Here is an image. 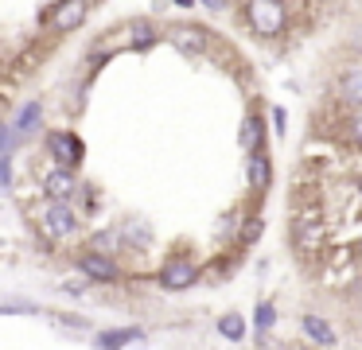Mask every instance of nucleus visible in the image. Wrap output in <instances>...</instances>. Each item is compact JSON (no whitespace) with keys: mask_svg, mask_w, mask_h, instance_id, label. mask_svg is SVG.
<instances>
[{"mask_svg":"<svg viewBox=\"0 0 362 350\" xmlns=\"http://www.w3.org/2000/svg\"><path fill=\"white\" fill-rule=\"evenodd\" d=\"M12 191V156H0V194Z\"/></svg>","mask_w":362,"mask_h":350,"instance_id":"23","label":"nucleus"},{"mask_svg":"<svg viewBox=\"0 0 362 350\" xmlns=\"http://www.w3.org/2000/svg\"><path fill=\"white\" fill-rule=\"evenodd\" d=\"M242 23L257 39H281L288 31V4L284 0H242Z\"/></svg>","mask_w":362,"mask_h":350,"instance_id":"1","label":"nucleus"},{"mask_svg":"<svg viewBox=\"0 0 362 350\" xmlns=\"http://www.w3.org/2000/svg\"><path fill=\"white\" fill-rule=\"evenodd\" d=\"M78 269H82V276L98 280V284H117L121 280V264L110 253H94V249H86L78 257Z\"/></svg>","mask_w":362,"mask_h":350,"instance_id":"9","label":"nucleus"},{"mask_svg":"<svg viewBox=\"0 0 362 350\" xmlns=\"http://www.w3.org/2000/svg\"><path fill=\"white\" fill-rule=\"evenodd\" d=\"M20 144H24V140L16 136V129H12V124H0V156H12Z\"/></svg>","mask_w":362,"mask_h":350,"instance_id":"20","label":"nucleus"},{"mask_svg":"<svg viewBox=\"0 0 362 350\" xmlns=\"http://www.w3.org/2000/svg\"><path fill=\"white\" fill-rule=\"evenodd\" d=\"M199 4H203L206 12H222V8H226V0H199Z\"/></svg>","mask_w":362,"mask_h":350,"instance_id":"25","label":"nucleus"},{"mask_svg":"<svg viewBox=\"0 0 362 350\" xmlns=\"http://www.w3.org/2000/svg\"><path fill=\"white\" fill-rule=\"evenodd\" d=\"M273 319H276L273 303H257V315H253V323H257V331H269V327H273Z\"/></svg>","mask_w":362,"mask_h":350,"instance_id":"22","label":"nucleus"},{"mask_svg":"<svg viewBox=\"0 0 362 350\" xmlns=\"http://www.w3.org/2000/svg\"><path fill=\"white\" fill-rule=\"evenodd\" d=\"M245 179H250L253 191H269V183H273V163H269L265 148H253L250 152V160H245Z\"/></svg>","mask_w":362,"mask_h":350,"instance_id":"11","label":"nucleus"},{"mask_svg":"<svg viewBox=\"0 0 362 350\" xmlns=\"http://www.w3.org/2000/svg\"><path fill=\"white\" fill-rule=\"evenodd\" d=\"M156 39H160V31L152 28V20H144V16H141V20L125 23V28H121L117 35L110 39L105 54H110V51H117V47H129V51H144V47H152ZM105 54H102V59H105Z\"/></svg>","mask_w":362,"mask_h":350,"instance_id":"6","label":"nucleus"},{"mask_svg":"<svg viewBox=\"0 0 362 350\" xmlns=\"http://www.w3.org/2000/svg\"><path fill=\"white\" fill-rule=\"evenodd\" d=\"M261 230H265V226H261V218H242V238H238V245H253V241L261 238Z\"/></svg>","mask_w":362,"mask_h":350,"instance_id":"19","label":"nucleus"},{"mask_svg":"<svg viewBox=\"0 0 362 350\" xmlns=\"http://www.w3.org/2000/svg\"><path fill=\"white\" fill-rule=\"evenodd\" d=\"M121 241H133V249H148L152 245V226L144 222V218H133V222H125L117 230Z\"/></svg>","mask_w":362,"mask_h":350,"instance_id":"16","label":"nucleus"},{"mask_svg":"<svg viewBox=\"0 0 362 350\" xmlns=\"http://www.w3.org/2000/svg\"><path fill=\"white\" fill-rule=\"evenodd\" d=\"M175 4H195V0H175Z\"/></svg>","mask_w":362,"mask_h":350,"instance_id":"26","label":"nucleus"},{"mask_svg":"<svg viewBox=\"0 0 362 350\" xmlns=\"http://www.w3.org/2000/svg\"><path fill=\"white\" fill-rule=\"evenodd\" d=\"M35 218H40L43 238H51V241H66L78 233V210H74V202H51L47 199V206Z\"/></svg>","mask_w":362,"mask_h":350,"instance_id":"3","label":"nucleus"},{"mask_svg":"<svg viewBox=\"0 0 362 350\" xmlns=\"http://www.w3.org/2000/svg\"><path fill=\"white\" fill-rule=\"evenodd\" d=\"M339 98H343V105L362 109V66H351L339 74Z\"/></svg>","mask_w":362,"mask_h":350,"instance_id":"13","label":"nucleus"},{"mask_svg":"<svg viewBox=\"0 0 362 350\" xmlns=\"http://www.w3.org/2000/svg\"><path fill=\"white\" fill-rule=\"evenodd\" d=\"M323 241V218L320 210H308V214H296L292 218V245L300 253H315Z\"/></svg>","mask_w":362,"mask_h":350,"instance_id":"8","label":"nucleus"},{"mask_svg":"<svg viewBox=\"0 0 362 350\" xmlns=\"http://www.w3.org/2000/svg\"><path fill=\"white\" fill-rule=\"evenodd\" d=\"M40 187L51 202H74V194H78V175H74L71 168H51Z\"/></svg>","mask_w":362,"mask_h":350,"instance_id":"10","label":"nucleus"},{"mask_svg":"<svg viewBox=\"0 0 362 350\" xmlns=\"http://www.w3.org/2000/svg\"><path fill=\"white\" fill-rule=\"evenodd\" d=\"M144 339V331H136V327H117V331H98V350H121L125 342H136Z\"/></svg>","mask_w":362,"mask_h":350,"instance_id":"15","label":"nucleus"},{"mask_svg":"<svg viewBox=\"0 0 362 350\" xmlns=\"http://www.w3.org/2000/svg\"><path fill=\"white\" fill-rule=\"evenodd\" d=\"M300 327H304V339L308 342H315V346H335V327H331L327 319L304 315V319H300Z\"/></svg>","mask_w":362,"mask_h":350,"instance_id":"14","label":"nucleus"},{"mask_svg":"<svg viewBox=\"0 0 362 350\" xmlns=\"http://www.w3.org/2000/svg\"><path fill=\"white\" fill-rule=\"evenodd\" d=\"M238 140H242V148H245V152H253V148H261V140H265V121H261L257 113H253V117H245V124H242V136H238Z\"/></svg>","mask_w":362,"mask_h":350,"instance_id":"17","label":"nucleus"},{"mask_svg":"<svg viewBox=\"0 0 362 350\" xmlns=\"http://www.w3.org/2000/svg\"><path fill=\"white\" fill-rule=\"evenodd\" d=\"M90 16V0H55V4L43 12V28L51 35H66V31H78Z\"/></svg>","mask_w":362,"mask_h":350,"instance_id":"5","label":"nucleus"},{"mask_svg":"<svg viewBox=\"0 0 362 350\" xmlns=\"http://www.w3.org/2000/svg\"><path fill=\"white\" fill-rule=\"evenodd\" d=\"M346 140L362 148V109H351V117H346Z\"/></svg>","mask_w":362,"mask_h":350,"instance_id":"21","label":"nucleus"},{"mask_svg":"<svg viewBox=\"0 0 362 350\" xmlns=\"http://www.w3.org/2000/svg\"><path fill=\"white\" fill-rule=\"evenodd\" d=\"M160 35H164L183 59H203V54L214 51V35H211V28H203V23H168Z\"/></svg>","mask_w":362,"mask_h":350,"instance_id":"2","label":"nucleus"},{"mask_svg":"<svg viewBox=\"0 0 362 350\" xmlns=\"http://www.w3.org/2000/svg\"><path fill=\"white\" fill-rule=\"evenodd\" d=\"M12 129H16L20 140H32L35 132L43 129V101H24L20 113L12 117Z\"/></svg>","mask_w":362,"mask_h":350,"instance_id":"12","label":"nucleus"},{"mask_svg":"<svg viewBox=\"0 0 362 350\" xmlns=\"http://www.w3.org/2000/svg\"><path fill=\"white\" fill-rule=\"evenodd\" d=\"M43 148H47V156L55 160V168H71V171H78L82 156H86L82 136L71 129H51L47 136H43Z\"/></svg>","mask_w":362,"mask_h":350,"instance_id":"4","label":"nucleus"},{"mask_svg":"<svg viewBox=\"0 0 362 350\" xmlns=\"http://www.w3.org/2000/svg\"><path fill=\"white\" fill-rule=\"evenodd\" d=\"M238 222H242V214L234 210V214H226V222L218 226V233H234V230H238Z\"/></svg>","mask_w":362,"mask_h":350,"instance_id":"24","label":"nucleus"},{"mask_svg":"<svg viewBox=\"0 0 362 350\" xmlns=\"http://www.w3.org/2000/svg\"><path fill=\"white\" fill-rule=\"evenodd\" d=\"M218 331L226 334L230 342H242V339H245V319L234 315V311H226V315L218 319Z\"/></svg>","mask_w":362,"mask_h":350,"instance_id":"18","label":"nucleus"},{"mask_svg":"<svg viewBox=\"0 0 362 350\" xmlns=\"http://www.w3.org/2000/svg\"><path fill=\"white\" fill-rule=\"evenodd\" d=\"M199 280V264L191 261V257H168L164 264H160V288L164 292H183V288H191Z\"/></svg>","mask_w":362,"mask_h":350,"instance_id":"7","label":"nucleus"}]
</instances>
